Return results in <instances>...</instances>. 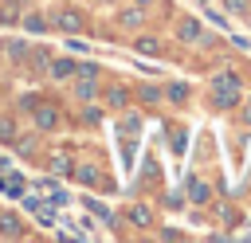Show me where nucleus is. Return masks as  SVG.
<instances>
[{
    "label": "nucleus",
    "mask_w": 251,
    "mask_h": 243,
    "mask_svg": "<svg viewBox=\"0 0 251 243\" xmlns=\"http://www.w3.org/2000/svg\"><path fill=\"white\" fill-rule=\"evenodd\" d=\"M55 24H59L63 31H78V27H82V16H78L75 8H59V16H55Z\"/></svg>",
    "instance_id": "2"
},
{
    "label": "nucleus",
    "mask_w": 251,
    "mask_h": 243,
    "mask_svg": "<svg viewBox=\"0 0 251 243\" xmlns=\"http://www.w3.org/2000/svg\"><path fill=\"white\" fill-rule=\"evenodd\" d=\"M78 98H94V78H82L78 82Z\"/></svg>",
    "instance_id": "17"
},
{
    "label": "nucleus",
    "mask_w": 251,
    "mask_h": 243,
    "mask_svg": "<svg viewBox=\"0 0 251 243\" xmlns=\"http://www.w3.org/2000/svg\"><path fill=\"white\" fill-rule=\"evenodd\" d=\"M75 67H78V63H71V59H59V63L51 67V74H55V78H71V74H75Z\"/></svg>",
    "instance_id": "11"
},
{
    "label": "nucleus",
    "mask_w": 251,
    "mask_h": 243,
    "mask_svg": "<svg viewBox=\"0 0 251 243\" xmlns=\"http://www.w3.org/2000/svg\"><path fill=\"white\" fill-rule=\"evenodd\" d=\"M71 172H75L82 184H98V169H94V165H78V169H71Z\"/></svg>",
    "instance_id": "8"
},
{
    "label": "nucleus",
    "mask_w": 251,
    "mask_h": 243,
    "mask_svg": "<svg viewBox=\"0 0 251 243\" xmlns=\"http://www.w3.org/2000/svg\"><path fill=\"white\" fill-rule=\"evenodd\" d=\"M169 141H173V149H184V133L176 129V133H169Z\"/></svg>",
    "instance_id": "21"
},
{
    "label": "nucleus",
    "mask_w": 251,
    "mask_h": 243,
    "mask_svg": "<svg viewBox=\"0 0 251 243\" xmlns=\"http://www.w3.org/2000/svg\"><path fill=\"white\" fill-rule=\"evenodd\" d=\"M0 188L8 192V196H24V176H12V172H0Z\"/></svg>",
    "instance_id": "4"
},
{
    "label": "nucleus",
    "mask_w": 251,
    "mask_h": 243,
    "mask_svg": "<svg viewBox=\"0 0 251 243\" xmlns=\"http://www.w3.org/2000/svg\"><path fill=\"white\" fill-rule=\"evenodd\" d=\"M0 141H16V125L8 118H0Z\"/></svg>",
    "instance_id": "16"
},
{
    "label": "nucleus",
    "mask_w": 251,
    "mask_h": 243,
    "mask_svg": "<svg viewBox=\"0 0 251 243\" xmlns=\"http://www.w3.org/2000/svg\"><path fill=\"white\" fill-rule=\"evenodd\" d=\"M208 196H212V192H208V184L192 176V180H188V200H192V204H208Z\"/></svg>",
    "instance_id": "6"
},
{
    "label": "nucleus",
    "mask_w": 251,
    "mask_h": 243,
    "mask_svg": "<svg viewBox=\"0 0 251 243\" xmlns=\"http://www.w3.org/2000/svg\"><path fill=\"white\" fill-rule=\"evenodd\" d=\"M75 71H78L82 78H94V74H98V67H94V63H82V67H75Z\"/></svg>",
    "instance_id": "20"
},
{
    "label": "nucleus",
    "mask_w": 251,
    "mask_h": 243,
    "mask_svg": "<svg viewBox=\"0 0 251 243\" xmlns=\"http://www.w3.org/2000/svg\"><path fill=\"white\" fill-rule=\"evenodd\" d=\"M227 8L231 12H247V0H227Z\"/></svg>",
    "instance_id": "22"
},
{
    "label": "nucleus",
    "mask_w": 251,
    "mask_h": 243,
    "mask_svg": "<svg viewBox=\"0 0 251 243\" xmlns=\"http://www.w3.org/2000/svg\"><path fill=\"white\" fill-rule=\"evenodd\" d=\"M176 35H180L184 43H196V39H200V24H196V20H180V24H176Z\"/></svg>",
    "instance_id": "5"
},
{
    "label": "nucleus",
    "mask_w": 251,
    "mask_h": 243,
    "mask_svg": "<svg viewBox=\"0 0 251 243\" xmlns=\"http://www.w3.org/2000/svg\"><path fill=\"white\" fill-rule=\"evenodd\" d=\"M129 219H133L137 227H145V223H153V212H149L145 204H137V208H129Z\"/></svg>",
    "instance_id": "9"
},
{
    "label": "nucleus",
    "mask_w": 251,
    "mask_h": 243,
    "mask_svg": "<svg viewBox=\"0 0 251 243\" xmlns=\"http://www.w3.org/2000/svg\"><path fill=\"white\" fill-rule=\"evenodd\" d=\"M31 110H35V125H39V129H55V125H59V114H55L51 106H31Z\"/></svg>",
    "instance_id": "3"
},
{
    "label": "nucleus",
    "mask_w": 251,
    "mask_h": 243,
    "mask_svg": "<svg viewBox=\"0 0 251 243\" xmlns=\"http://www.w3.org/2000/svg\"><path fill=\"white\" fill-rule=\"evenodd\" d=\"M4 165H8V157H4V153H0V172H4Z\"/></svg>",
    "instance_id": "23"
},
{
    "label": "nucleus",
    "mask_w": 251,
    "mask_h": 243,
    "mask_svg": "<svg viewBox=\"0 0 251 243\" xmlns=\"http://www.w3.org/2000/svg\"><path fill=\"white\" fill-rule=\"evenodd\" d=\"M51 172L55 176H71V161L67 157H51Z\"/></svg>",
    "instance_id": "14"
},
{
    "label": "nucleus",
    "mask_w": 251,
    "mask_h": 243,
    "mask_svg": "<svg viewBox=\"0 0 251 243\" xmlns=\"http://www.w3.org/2000/svg\"><path fill=\"white\" fill-rule=\"evenodd\" d=\"M0 235L4 239H16V235H24V223L16 216H0Z\"/></svg>",
    "instance_id": "7"
},
{
    "label": "nucleus",
    "mask_w": 251,
    "mask_h": 243,
    "mask_svg": "<svg viewBox=\"0 0 251 243\" xmlns=\"http://www.w3.org/2000/svg\"><path fill=\"white\" fill-rule=\"evenodd\" d=\"M43 24H47L43 16H27V31H43Z\"/></svg>",
    "instance_id": "19"
},
{
    "label": "nucleus",
    "mask_w": 251,
    "mask_h": 243,
    "mask_svg": "<svg viewBox=\"0 0 251 243\" xmlns=\"http://www.w3.org/2000/svg\"><path fill=\"white\" fill-rule=\"evenodd\" d=\"M86 208H90V212H94V216H98V219H106V223H110V219H114V216H110V212H106V208H102V204H98V200H90V196H86Z\"/></svg>",
    "instance_id": "15"
},
{
    "label": "nucleus",
    "mask_w": 251,
    "mask_h": 243,
    "mask_svg": "<svg viewBox=\"0 0 251 243\" xmlns=\"http://www.w3.org/2000/svg\"><path fill=\"white\" fill-rule=\"evenodd\" d=\"M141 4H145V0H141Z\"/></svg>",
    "instance_id": "24"
},
{
    "label": "nucleus",
    "mask_w": 251,
    "mask_h": 243,
    "mask_svg": "<svg viewBox=\"0 0 251 243\" xmlns=\"http://www.w3.org/2000/svg\"><path fill=\"white\" fill-rule=\"evenodd\" d=\"M212 98H216V106H220V110H227V106H235V102L243 98V86H239V78H235L231 71H224V74H216V82H212Z\"/></svg>",
    "instance_id": "1"
},
{
    "label": "nucleus",
    "mask_w": 251,
    "mask_h": 243,
    "mask_svg": "<svg viewBox=\"0 0 251 243\" xmlns=\"http://www.w3.org/2000/svg\"><path fill=\"white\" fill-rule=\"evenodd\" d=\"M157 98H161L157 86H141V102H157Z\"/></svg>",
    "instance_id": "18"
},
{
    "label": "nucleus",
    "mask_w": 251,
    "mask_h": 243,
    "mask_svg": "<svg viewBox=\"0 0 251 243\" xmlns=\"http://www.w3.org/2000/svg\"><path fill=\"white\" fill-rule=\"evenodd\" d=\"M106 102H110L114 110H122V106H126V90H122V86H114V90H106Z\"/></svg>",
    "instance_id": "13"
},
{
    "label": "nucleus",
    "mask_w": 251,
    "mask_h": 243,
    "mask_svg": "<svg viewBox=\"0 0 251 243\" xmlns=\"http://www.w3.org/2000/svg\"><path fill=\"white\" fill-rule=\"evenodd\" d=\"M165 94H169L173 102H184V98H188V86H184V82H169V90H165Z\"/></svg>",
    "instance_id": "12"
},
{
    "label": "nucleus",
    "mask_w": 251,
    "mask_h": 243,
    "mask_svg": "<svg viewBox=\"0 0 251 243\" xmlns=\"http://www.w3.org/2000/svg\"><path fill=\"white\" fill-rule=\"evenodd\" d=\"M133 51H137V55H161V43H157V39H137Z\"/></svg>",
    "instance_id": "10"
}]
</instances>
